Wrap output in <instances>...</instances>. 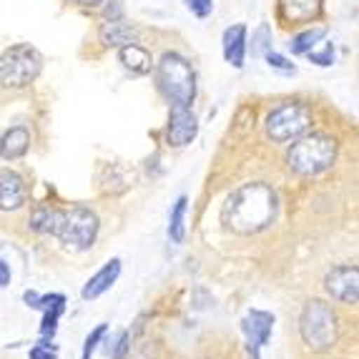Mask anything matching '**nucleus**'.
I'll use <instances>...</instances> for the list:
<instances>
[{
	"mask_svg": "<svg viewBox=\"0 0 359 359\" xmlns=\"http://www.w3.org/2000/svg\"><path fill=\"white\" fill-rule=\"evenodd\" d=\"M103 15H106V20L123 18V6H121V0H111V3L106 6V11H103Z\"/></svg>",
	"mask_w": 359,
	"mask_h": 359,
	"instance_id": "c85d7f7f",
	"label": "nucleus"
},
{
	"mask_svg": "<svg viewBox=\"0 0 359 359\" xmlns=\"http://www.w3.org/2000/svg\"><path fill=\"white\" fill-rule=\"evenodd\" d=\"M25 201V184L15 171L3 168L0 174V209L3 211H15L20 209Z\"/></svg>",
	"mask_w": 359,
	"mask_h": 359,
	"instance_id": "f8f14e48",
	"label": "nucleus"
},
{
	"mask_svg": "<svg viewBox=\"0 0 359 359\" xmlns=\"http://www.w3.org/2000/svg\"><path fill=\"white\" fill-rule=\"evenodd\" d=\"M156 81L171 106H191L196 96V73L184 55L168 50L156 63Z\"/></svg>",
	"mask_w": 359,
	"mask_h": 359,
	"instance_id": "f03ea898",
	"label": "nucleus"
},
{
	"mask_svg": "<svg viewBox=\"0 0 359 359\" xmlns=\"http://www.w3.org/2000/svg\"><path fill=\"white\" fill-rule=\"evenodd\" d=\"M264 60H266V66L274 68V71H279V73H284V76H292V73H297V66H294V63H289L284 55L274 53V50L264 55Z\"/></svg>",
	"mask_w": 359,
	"mask_h": 359,
	"instance_id": "5701e85b",
	"label": "nucleus"
},
{
	"mask_svg": "<svg viewBox=\"0 0 359 359\" xmlns=\"http://www.w3.org/2000/svg\"><path fill=\"white\" fill-rule=\"evenodd\" d=\"M184 3L196 18H209L214 13V0H184Z\"/></svg>",
	"mask_w": 359,
	"mask_h": 359,
	"instance_id": "a878e982",
	"label": "nucleus"
},
{
	"mask_svg": "<svg viewBox=\"0 0 359 359\" xmlns=\"http://www.w3.org/2000/svg\"><path fill=\"white\" fill-rule=\"evenodd\" d=\"M222 50L229 66L244 68V58H246V25L244 23L229 25V28L224 30Z\"/></svg>",
	"mask_w": 359,
	"mask_h": 359,
	"instance_id": "9b49d317",
	"label": "nucleus"
},
{
	"mask_svg": "<svg viewBox=\"0 0 359 359\" xmlns=\"http://www.w3.org/2000/svg\"><path fill=\"white\" fill-rule=\"evenodd\" d=\"M118 58L123 63L126 71H131L133 76H146L154 66V60H151V53L144 48V46H138V43H128L123 48H118Z\"/></svg>",
	"mask_w": 359,
	"mask_h": 359,
	"instance_id": "dca6fc26",
	"label": "nucleus"
},
{
	"mask_svg": "<svg viewBox=\"0 0 359 359\" xmlns=\"http://www.w3.org/2000/svg\"><path fill=\"white\" fill-rule=\"evenodd\" d=\"M128 354V332H121L118 339L108 347V357L111 359H126Z\"/></svg>",
	"mask_w": 359,
	"mask_h": 359,
	"instance_id": "bb28decb",
	"label": "nucleus"
},
{
	"mask_svg": "<svg viewBox=\"0 0 359 359\" xmlns=\"http://www.w3.org/2000/svg\"><path fill=\"white\" fill-rule=\"evenodd\" d=\"M324 289L332 299L344 302V304H357L359 302V266L344 264L334 266L330 274L324 276Z\"/></svg>",
	"mask_w": 359,
	"mask_h": 359,
	"instance_id": "6e6552de",
	"label": "nucleus"
},
{
	"mask_svg": "<svg viewBox=\"0 0 359 359\" xmlns=\"http://www.w3.org/2000/svg\"><path fill=\"white\" fill-rule=\"evenodd\" d=\"M98 38L106 48H123L128 43L138 41V30L131 23H126L123 18L118 20H106L98 30Z\"/></svg>",
	"mask_w": 359,
	"mask_h": 359,
	"instance_id": "ddd939ff",
	"label": "nucleus"
},
{
	"mask_svg": "<svg viewBox=\"0 0 359 359\" xmlns=\"http://www.w3.org/2000/svg\"><path fill=\"white\" fill-rule=\"evenodd\" d=\"M30 359H55V347L50 341H38L30 347Z\"/></svg>",
	"mask_w": 359,
	"mask_h": 359,
	"instance_id": "cd10ccee",
	"label": "nucleus"
},
{
	"mask_svg": "<svg viewBox=\"0 0 359 359\" xmlns=\"http://www.w3.org/2000/svg\"><path fill=\"white\" fill-rule=\"evenodd\" d=\"M30 146V133L25 126H13L3 133V144H0V154L6 161H13V158H20V156L28 151Z\"/></svg>",
	"mask_w": 359,
	"mask_h": 359,
	"instance_id": "a211bd4d",
	"label": "nucleus"
},
{
	"mask_svg": "<svg viewBox=\"0 0 359 359\" xmlns=\"http://www.w3.org/2000/svg\"><path fill=\"white\" fill-rule=\"evenodd\" d=\"M282 11L292 20H309L322 11V0H282Z\"/></svg>",
	"mask_w": 359,
	"mask_h": 359,
	"instance_id": "aec40b11",
	"label": "nucleus"
},
{
	"mask_svg": "<svg viewBox=\"0 0 359 359\" xmlns=\"http://www.w3.org/2000/svg\"><path fill=\"white\" fill-rule=\"evenodd\" d=\"M327 38V28L324 25H317V28H306L302 30V33H297V36L289 41V50H292L294 55H309L311 50L317 48L319 43Z\"/></svg>",
	"mask_w": 359,
	"mask_h": 359,
	"instance_id": "6ab92c4d",
	"label": "nucleus"
},
{
	"mask_svg": "<svg viewBox=\"0 0 359 359\" xmlns=\"http://www.w3.org/2000/svg\"><path fill=\"white\" fill-rule=\"evenodd\" d=\"M252 53L254 55H266V53H271V30H269V25L264 23V25H259L257 28V33H254V38H252Z\"/></svg>",
	"mask_w": 359,
	"mask_h": 359,
	"instance_id": "4be33fe9",
	"label": "nucleus"
},
{
	"mask_svg": "<svg viewBox=\"0 0 359 359\" xmlns=\"http://www.w3.org/2000/svg\"><path fill=\"white\" fill-rule=\"evenodd\" d=\"M309 123L311 114L306 106H302V103H282L266 116V133L276 144H287V141L302 138V133L309 128Z\"/></svg>",
	"mask_w": 359,
	"mask_h": 359,
	"instance_id": "0eeeda50",
	"label": "nucleus"
},
{
	"mask_svg": "<svg viewBox=\"0 0 359 359\" xmlns=\"http://www.w3.org/2000/svg\"><path fill=\"white\" fill-rule=\"evenodd\" d=\"M11 284V269H8V262L3 259L0 262V287H8Z\"/></svg>",
	"mask_w": 359,
	"mask_h": 359,
	"instance_id": "c756f323",
	"label": "nucleus"
},
{
	"mask_svg": "<svg viewBox=\"0 0 359 359\" xmlns=\"http://www.w3.org/2000/svg\"><path fill=\"white\" fill-rule=\"evenodd\" d=\"M241 330L246 334V349L252 354V359H262L259 357V349L271 339V330H274V314L262 309H252L241 319Z\"/></svg>",
	"mask_w": 359,
	"mask_h": 359,
	"instance_id": "1a4fd4ad",
	"label": "nucleus"
},
{
	"mask_svg": "<svg viewBox=\"0 0 359 359\" xmlns=\"http://www.w3.org/2000/svg\"><path fill=\"white\" fill-rule=\"evenodd\" d=\"M98 233V216L86 206H71L60 209L58 241L71 252H86L93 246Z\"/></svg>",
	"mask_w": 359,
	"mask_h": 359,
	"instance_id": "423d86ee",
	"label": "nucleus"
},
{
	"mask_svg": "<svg viewBox=\"0 0 359 359\" xmlns=\"http://www.w3.org/2000/svg\"><path fill=\"white\" fill-rule=\"evenodd\" d=\"M106 330H108L106 324H98L96 330H93L88 337H86V341H83V352H81V359H90V354L96 352V344L103 339V337H106Z\"/></svg>",
	"mask_w": 359,
	"mask_h": 359,
	"instance_id": "b1692460",
	"label": "nucleus"
},
{
	"mask_svg": "<svg viewBox=\"0 0 359 359\" xmlns=\"http://www.w3.org/2000/svg\"><path fill=\"white\" fill-rule=\"evenodd\" d=\"M279 198L262 181L239 186L222 206V224L233 233H259L276 219Z\"/></svg>",
	"mask_w": 359,
	"mask_h": 359,
	"instance_id": "f257e3e1",
	"label": "nucleus"
},
{
	"mask_svg": "<svg viewBox=\"0 0 359 359\" xmlns=\"http://www.w3.org/2000/svg\"><path fill=\"white\" fill-rule=\"evenodd\" d=\"M73 3H78V6H83V8H98L101 3H106V0H73Z\"/></svg>",
	"mask_w": 359,
	"mask_h": 359,
	"instance_id": "7c9ffc66",
	"label": "nucleus"
},
{
	"mask_svg": "<svg viewBox=\"0 0 359 359\" xmlns=\"http://www.w3.org/2000/svg\"><path fill=\"white\" fill-rule=\"evenodd\" d=\"M337 158V141L327 133H306L297 138L287 151V163L294 174L317 176L324 174Z\"/></svg>",
	"mask_w": 359,
	"mask_h": 359,
	"instance_id": "7ed1b4c3",
	"label": "nucleus"
},
{
	"mask_svg": "<svg viewBox=\"0 0 359 359\" xmlns=\"http://www.w3.org/2000/svg\"><path fill=\"white\" fill-rule=\"evenodd\" d=\"M306 58L311 60V63H317V66H322V68H327V66H332L334 63V46L332 43H324V50H311Z\"/></svg>",
	"mask_w": 359,
	"mask_h": 359,
	"instance_id": "393cba45",
	"label": "nucleus"
},
{
	"mask_svg": "<svg viewBox=\"0 0 359 359\" xmlns=\"http://www.w3.org/2000/svg\"><path fill=\"white\" fill-rule=\"evenodd\" d=\"M43 55L30 43H18L3 50L0 58V81L6 88H25L41 76Z\"/></svg>",
	"mask_w": 359,
	"mask_h": 359,
	"instance_id": "39448f33",
	"label": "nucleus"
},
{
	"mask_svg": "<svg viewBox=\"0 0 359 359\" xmlns=\"http://www.w3.org/2000/svg\"><path fill=\"white\" fill-rule=\"evenodd\" d=\"M299 334L311 352H327L337 339V317L322 299H309L302 309Z\"/></svg>",
	"mask_w": 359,
	"mask_h": 359,
	"instance_id": "20e7f679",
	"label": "nucleus"
},
{
	"mask_svg": "<svg viewBox=\"0 0 359 359\" xmlns=\"http://www.w3.org/2000/svg\"><path fill=\"white\" fill-rule=\"evenodd\" d=\"M118 276H121V259H111L101 271H96V274L86 282L81 297H83V299H98L101 294H106L108 289L114 287Z\"/></svg>",
	"mask_w": 359,
	"mask_h": 359,
	"instance_id": "4468645a",
	"label": "nucleus"
},
{
	"mask_svg": "<svg viewBox=\"0 0 359 359\" xmlns=\"http://www.w3.org/2000/svg\"><path fill=\"white\" fill-rule=\"evenodd\" d=\"M36 309H43V324H41V334L48 339L58 330V319L66 309V297L63 294H43L41 302H38Z\"/></svg>",
	"mask_w": 359,
	"mask_h": 359,
	"instance_id": "2eb2a0df",
	"label": "nucleus"
},
{
	"mask_svg": "<svg viewBox=\"0 0 359 359\" xmlns=\"http://www.w3.org/2000/svg\"><path fill=\"white\" fill-rule=\"evenodd\" d=\"M58 224H60V209H53V206L38 204L36 209L28 214V226L30 231L43 233V236H55L58 233Z\"/></svg>",
	"mask_w": 359,
	"mask_h": 359,
	"instance_id": "f3484780",
	"label": "nucleus"
},
{
	"mask_svg": "<svg viewBox=\"0 0 359 359\" xmlns=\"http://www.w3.org/2000/svg\"><path fill=\"white\" fill-rule=\"evenodd\" d=\"M186 196L176 198L174 209H171V216H168V236L174 244H181L184 241V216H186Z\"/></svg>",
	"mask_w": 359,
	"mask_h": 359,
	"instance_id": "412c9836",
	"label": "nucleus"
},
{
	"mask_svg": "<svg viewBox=\"0 0 359 359\" xmlns=\"http://www.w3.org/2000/svg\"><path fill=\"white\" fill-rule=\"evenodd\" d=\"M198 123L196 116L189 106H171V114H168V126H166V138L171 146H186L196 138Z\"/></svg>",
	"mask_w": 359,
	"mask_h": 359,
	"instance_id": "9d476101",
	"label": "nucleus"
}]
</instances>
